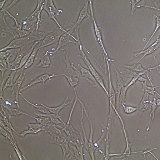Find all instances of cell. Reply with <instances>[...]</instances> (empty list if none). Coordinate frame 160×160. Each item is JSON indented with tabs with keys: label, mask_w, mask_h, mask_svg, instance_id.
Here are the masks:
<instances>
[{
	"label": "cell",
	"mask_w": 160,
	"mask_h": 160,
	"mask_svg": "<svg viewBox=\"0 0 160 160\" xmlns=\"http://www.w3.org/2000/svg\"><path fill=\"white\" fill-rule=\"evenodd\" d=\"M49 32H35L31 33L26 37L16 38L14 39L8 46L0 50V52L10 49H17L29 45L31 43H34L37 41H42L48 34Z\"/></svg>",
	"instance_id": "obj_1"
},
{
	"label": "cell",
	"mask_w": 160,
	"mask_h": 160,
	"mask_svg": "<svg viewBox=\"0 0 160 160\" xmlns=\"http://www.w3.org/2000/svg\"><path fill=\"white\" fill-rule=\"evenodd\" d=\"M63 22L64 25L63 24L62 25L65 27V29L62 30L58 27L55 30L50 32L41 41L40 49H42L45 47L58 42L59 40L62 35L67 31L70 30L75 24L73 22H69L68 21H65Z\"/></svg>",
	"instance_id": "obj_2"
},
{
	"label": "cell",
	"mask_w": 160,
	"mask_h": 160,
	"mask_svg": "<svg viewBox=\"0 0 160 160\" xmlns=\"http://www.w3.org/2000/svg\"><path fill=\"white\" fill-rule=\"evenodd\" d=\"M64 62L66 65L65 72L61 74L62 76H65L71 88H75L79 82V76L81 74L80 71L74 65L73 62L71 63L70 57L67 53L64 57Z\"/></svg>",
	"instance_id": "obj_3"
},
{
	"label": "cell",
	"mask_w": 160,
	"mask_h": 160,
	"mask_svg": "<svg viewBox=\"0 0 160 160\" xmlns=\"http://www.w3.org/2000/svg\"><path fill=\"white\" fill-rule=\"evenodd\" d=\"M78 50L79 51V55L78 57L83 59L84 61L85 64L88 67L90 72H91L92 74L96 80L98 84L102 87L104 91H105L106 94L107 95L108 98L109 97L108 92V91L107 88L105 87V83L104 82V78L101 76L100 74L96 70L95 68L93 67V66L92 65L91 62L88 60V57L86 56V54L84 53L83 50L82 45L81 43L80 44H78Z\"/></svg>",
	"instance_id": "obj_4"
},
{
	"label": "cell",
	"mask_w": 160,
	"mask_h": 160,
	"mask_svg": "<svg viewBox=\"0 0 160 160\" xmlns=\"http://www.w3.org/2000/svg\"><path fill=\"white\" fill-rule=\"evenodd\" d=\"M43 131L44 132L49 133L51 136V139L49 141L50 143L58 144L61 143L66 138L62 134V130L57 128L56 126L51 123L42 126Z\"/></svg>",
	"instance_id": "obj_5"
},
{
	"label": "cell",
	"mask_w": 160,
	"mask_h": 160,
	"mask_svg": "<svg viewBox=\"0 0 160 160\" xmlns=\"http://www.w3.org/2000/svg\"><path fill=\"white\" fill-rule=\"evenodd\" d=\"M89 8L90 11V14H91V16L92 20L93 22L96 37V39L95 40L99 43L101 48L102 53H103L105 63L106 60H108L109 62L110 61H111V60L109 59L108 55L105 46H104L103 41H102L101 31L100 28L99 27L98 25H97L95 18L93 9V1H91V0H89Z\"/></svg>",
	"instance_id": "obj_6"
},
{
	"label": "cell",
	"mask_w": 160,
	"mask_h": 160,
	"mask_svg": "<svg viewBox=\"0 0 160 160\" xmlns=\"http://www.w3.org/2000/svg\"><path fill=\"white\" fill-rule=\"evenodd\" d=\"M43 19H39L36 16L31 13L25 20H22V29L32 33L38 32Z\"/></svg>",
	"instance_id": "obj_7"
},
{
	"label": "cell",
	"mask_w": 160,
	"mask_h": 160,
	"mask_svg": "<svg viewBox=\"0 0 160 160\" xmlns=\"http://www.w3.org/2000/svg\"><path fill=\"white\" fill-rule=\"evenodd\" d=\"M43 8L48 13L49 18L52 19L57 23L58 27L60 29H65V27L63 25L62 26L60 24L57 20L55 17V15H59L60 13H63V12L62 10L56 8L54 4L53 1L52 0H45L43 1Z\"/></svg>",
	"instance_id": "obj_8"
},
{
	"label": "cell",
	"mask_w": 160,
	"mask_h": 160,
	"mask_svg": "<svg viewBox=\"0 0 160 160\" xmlns=\"http://www.w3.org/2000/svg\"><path fill=\"white\" fill-rule=\"evenodd\" d=\"M114 110L115 112H116V116H117V117L119 118L120 122H121L122 127V128L123 133V134H124L125 140H126V147L124 152H123V153H110L109 154V157H111L114 156H119V157L116 158V159H117V158H121V159H128V158L130 156V155L132 154L131 146L132 145V144L130 143L129 142V138H128V133H127L126 128H125L124 122L121 116L120 115L119 112H118L117 109H116V108H114Z\"/></svg>",
	"instance_id": "obj_9"
},
{
	"label": "cell",
	"mask_w": 160,
	"mask_h": 160,
	"mask_svg": "<svg viewBox=\"0 0 160 160\" xmlns=\"http://www.w3.org/2000/svg\"><path fill=\"white\" fill-rule=\"evenodd\" d=\"M74 27L73 26L71 28L70 30L64 33L61 37L58 42L56 49L52 52H48V54H52L56 53L60 48L66 46L69 43H74L77 44L75 41V39L72 36L73 32H74Z\"/></svg>",
	"instance_id": "obj_10"
},
{
	"label": "cell",
	"mask_w": 160,
	"mask_h": 160,
	"mask_svg": "<svg viewBox=\"0 0 160 160\" xmlns=\"http://www.w3.org/2000/svg\"><path fill=\"white\" fill-rule=\"evenodd\" d=\"M28 69L26 70L24 74H23V71H21L20 75L14 83L13 86L12 87L11 91L12 94L15 93L16 95V103L17 104V108L20 109V105H19L18 96L20 94L21 87L22 82L25 78V75L27 72Z\"/></svg>",
	"instance_id": "obj_11"
},
{
	"label": "cell",
	"mask_w": 160,
	"mask_h": 160,
	"mask_svg": "<svg viewBox=\"0 0 160 160\" xmlns=\"http://www.w3.org/2000/svg\"><path fill=\"white\" fill-rule=\"evenodd\" d=\"M160 38H158L157 40L155 42L153 43L150 47L148 48L147 49L142 50L140 52H137L133 53L132 54L131 58L129 59V60H132V59L137 58V57L143 54L141 58L137 62H140L142 60L144 57H145L146 56L151 54L158 50V48H160Z\"/></svg>",
	"instance_id": "obj_12"
},
{
	"label": "cell",
	"mask_w": 160,
	"mask_h": 160,
	"mask_svg": "<svg viewBox=\"0 0 160 160\" xmlns=\"http://www.w3.org/2000/svg\"><path fill=\"white\" fill-rule=\"evenodd\" d=\"M106 62L107 63L108 74L109 78V107L112 108H116V92L114 89L113 87L112 81H111V73L110 70V67H109V63L108 61L106 60Z\"/></svg>",
	"instance_id": "obj_13"
},
{
	"label": "cell",
	"mask_w": 160,
	"mask_h": 160,
	"mask_svg": "<svg viewBox=\"0 0 160 160\" xmlns=\"http://www.w3.org/2000/svg\"><path fill=\"white\" fill-rule=\"evenodd\" d=\"M28 45H26L21 48H18V52L16 58L13 61L8 65L10 71H16L17 68L19 67L22 57L31 48H28Z\"/></svg>",
	"instance_id": "obj_14"
},
{
	"label": "cell",
	"mask_w": 160,
	"mask_h": 160,
	"mask_svg": "<svg viewBox=\"0 0 160 160\" xmlns=\"http://www.w3.org/2000/svg\"><path fill=\"white\" fill-rule=\"evenodd\" d=\"M89 1H85L84 4L82 8L78 17L77 21L75 22L74 25L75 28L77 30H79L80 24L85 18H87L89 20H92L91 14L88 12V8H89Z\"/></svg>",
	"instance_id": "obj_15"
},
{
	"label": "cell",
	"mask_w": 160,
	"mask_h": 160,
	"mask_svg": "<svg viewBox=\"0 0 160 160\" xmlns=\"http://www.w3.org/2000/svg\"><path fill=\"white\" fill-rule=\"evenodd\" d=\"M84 121V119L83 118H81L80 119V122L81 126V128L82 129L83 136H84V143L83 145L86 149L87 151L89 154L91 160H95V152L96 151H98L99 149L95 147L94 143H91L88 141L87 139L86 132H85L84 127L83 126V121Z\"/></svg>",
	"instance_id": "obj_16"
},
{
	"label": "cell",
	"mask_w": 160,
	"mask_h": 160,
	"mask_svg": "<svg viewBox=\"0 0 160 160\" xmlns=\"http://www.w3.org/2000/svg\"><path fill=\"white\" fill-rule=\"evenodd\" d=\"M61 74H49L48 73H45L41 75L39 77L36 78L34 80H33L31 82H29V84L27 86L24 87L23 88H22L20 90V93L22 92V91H24L28 88H31V87L34 86V85L39 83H42L43 84H44L45 82L48 80H51V78L57 76H61Z\"/></svg>",
	"instance_id": "obj_17"
},
{
	"label": "cell",
	"mask_w": 160,
	"mask_h": 160,
	"mask_svg": "<svg viewBox=\"0 0 160 160\" xmlns=\"http://www.w3.org/2000/svg\"><path fill=\"white\" fill-rule=\"evenodd\" d=\"M2 10L6 12L8 15H9L10 17L12 18L13 20H14L15 25L14 26H13V27H12V29L18 34L19 38L26 37V36L29 35L31 33L29 32L28 31L24 30V29H22L21 24L22 20L16 18L14 16L12 15L8 11L3 9Z\"/></svg>",
	"instance_id": "obj_18"
},
{
	"label": "cell",
	"mask_w": 160,
	"mask_h": 160,
	"mask_svg": "<svg viewBox=\"0 0 160 160\" xmlns=\"http://www.w3.org/2000/svg\"><path fill=\"white\" fill-rule=\"evenodd\" d=\"M80 68V72L82 76L94 88H97L98 85L96 80L88 69L83 68L80 64L78 65Z\"/></svg>",
	"instance_id": "obj_19"
},
{
	"label": "cell",
	"mask_w": 160,
	"mask_h": 160,
	"mask_svg": "<svg viewBox=\"0 0 160 160\" xmlns=\"http://www.w3.org/2000/svg\"><path fill=\"white\" fill-rule=\"evenodd\" d=\"M18 51V48H17L8 49L0 52V59L6 60L8 65L15 60Z\"/></svg>",
	"instance_id": "obj_20"
},
{
	"label": "cell",
	"mask_w": 160,
	"mask_h": 160,
	"mask_svg": "<svg viewBox=\"0 0 160 160\" xmlns=\"http://www.w3.org/2000/svg\"><path fill=\"white\" fill-rule=\"evenodd\" d=\"M62 148L63 152V160H76L74 152L71 151L69 148V142L67 138L61 143L58 144Z\"/></svg>",
	"instance_id": "obj_21"
},
{
	"label": "cell",
	"mask_w": 160,
	"mask_h": 160,
	"mask_svg": "<svg viewBox=\"0 0 160 160\" xmlns=\"http://www.w3.org/2000/svg\"><path fill=\"white\" fill-rule=\"evenodd\" d=\"M8 15L6 12L3 10H1L0 18H1V28L2 31L4 32H8L13 36L14 39L16 38L14 31L7 23L6 20V16Z\"/></svg>",
	"instance_id": "obj_22"
},
{
	"label": "cell",
	"mask_w": 160,
	"mask_h": 160,
	"mask_svg": "<svg viewBox=\"0 0 160 160\" xmlns=\"http://www.w3.org/2000/svg\"><path fill=\"white\" fill-rule=\"evenodd\" d=\"M41 41H40V42L36 45L33 51L32 52V53L31 54L27 62H26L23 67L21 68L16 71H17V72H19V71H21L22 70H25H25H27V69H28L29 68H30L32 65V64L34 63L36 55H37L38 52L39 51L40 49V46Z\"/></svg>",
	"instance_id": "obj_23"
},
{
	"label": "cell",
	"mask_w": 160,
	"mask_h": 160,
	"mask_svg": "<svg viewBox=\"0 0 160 160\" xmlns=\"http://www.w3.org/2000/svg\"><path fill=\"white\" fill-rule=\"evenodd\" d=\"M73 103V101H68V97H67V98L65 99V101L61 105L58 107H49L46 105H44V104H41V105L47 108L50 111V112L51 113L54 114H56L58 116H60L59 115V113L60 111L63 109L64 108H65L66 106L68 105H70V104H72Z\"/></svg>",
	"instance_id": "obj_24"
},
{
	"label": "cell",
	"mask_w": 160,
	"mask_h": 160,
	"mask_svg": "<svg viewBox=\"0 0 160 160\" xmlns=\"http://www.w3.org/2000/svg\"><path fill=\"white\" fill-rule=\"evenodd\" d=\"M34 113L38 116H42L49 118L50 121H51V123H53V124L56 125V126H58V125L60 124H63L64 125L66 124L62 121L61 116H58L56 114L51 113L50 114H46L39 113L35 112Z\"/></svg>",
	"instance_id": "obj_25"
},
{
	"label": "cell",
	"mask_w": 160,
	"mask_h": 160,
	"mask_svg": "<svg viewBox=\"0 0 160 160\" xmlns=\"http://www.w3.org/2000/svg\"><path fill=\"white\" fill-rule=\"evenodd\" d=\"M149 94L145 92L141 101L137 107V109L142 112H144L150 108L151 101L149 100Z\"/></svg>",
	"instance_id": "obj_26"
},
{
	"label": "cell",
	"mask_w": 160,
	"mask_h": 160,
	"mask_svg": "<svg viewBox=\"0 0 160 160\" xmlns=\"http://www.w3.org/2000/svg\"><path fill=\"white\" fill-rule=\"evenodd\" d=\"M116 74V78H117V93L116 94V107H119L120 106L119 102V95L120 92H121V90L123 87L125 86L124 83H123L122 78L121 77L119 74V73L118 71L115 69Z\"/></svg>",
	"instance_id": "obj_27"
},
{
	"label": "cell",
	"mask_w": 160,
	"mask_h": 160,
	"mask_svg": "<svg viewBox=\"0 0 160 160\" xmlns=\"http://www.w3.org/2000/svg\"><path fill=\"white\" fill-rule=\"evenodd\" d=\"M39 60L40 62L36 65V67L47 68L49 67L51 64V60L48 51L45 52L44 54L41 55Z\"/></svg>",
	"instance_id": "obj_28"
},
{
	"label": "cell",
	"mask_w": 160,
	"mask_h": 160,
	"mask_svg": "<svg viewBox=\"0 0 160 160\" xmlns=\"http://www.w3.org/2000/svg\"><path fill=\"white\" fill-rule=\"evenodd\" d=\"M1 107L5 108L7 110H8L10 117H11L12 116H18L22 114L25 115L29 116H29H30V115L29 114L26 113L25 112H22V111L20 110V109H16L14 108H12L8 105H5V104H3V102H1Z\"/></svg>",
	"instance_id": "obj_29"
},
{
	"label": "cell",
	"mask_w": 160,
	"mask_h": 160,
	"mask_svg": "<svg viewBox=\"0 0 160 160\" xmlns=\"http://www.w3.org/2000/svg\"><path fill=\"white\" fill-rule=\"evenodd\" d=\"M0 70L1 72L2 82L0 87V91L3 92V88L4 86V76L5 72L7 70H9L10 69L8 67V64L6 60L3 59H0Z\"/></svg>",
	"instance_id": "obj_30"
},
{
	"label": "cell",
	"mask_w": 160,
	"mask_h": 160,
	"mask_svg": "<svg viewBox=\"0 0 160 160\" xmlns=\"http://www.w3.org/2000/svg\"><path fill=\"white\" fill-rule=\"evenodd\" d=\"M120 76L122 78L123 83H126V80L128 78H133L137 73L131 69L123 68L121 72H119Z\"/></svg>",
	"instance_id": "obj_31"
},
{
	"label": "cell",
	"mask_w": 160,
	"mask_h": 160,
	"mask_svg": "<svg viewBox=\"0 0 160 160\" xmlns=\"http://www.w3.org/2000/svg\"><path fill=\"white\" fill-rule=\"evenodd\" d=\"M40 41H37L34 43L32 45V47H31V48L29 49L28 51L25 53V54L24 55L23 57H22L21 61L20 62V65H19V67L17 68L16 71L21 68L23 67L24 65H25L26 62H27L28 59L29 57H30L31 54L32 53V52L33 51L36 45L38 43L40 42Z\"/></svg>",
	"instance_id": "obj_32"
},
{
	"label": "cell",
	"mask_w": 160,
	"mask_h": 160,
	"mask_svg": "<svg viewBox=\"0 0 160 160\" xmlns=\"http://www.w3.org/2000/svg\"><path fill=\"white\" fill-rule=\"evenodd\" d=\"M20 95L21 96L22 98L24 99V100H25V101L26 102H27L31 106H32L33 107H34L37 109V110L40 112L42 113L43 114H48L50 113V111L48 110V109L47 108H46L43 107L42 105H38L37 104H34V103H32V102H29V101L28 100L27 98H25V97L23 95H22V94L21 93H20Z\"/></svg>",
	"instance_id": "obj_33"
},
{
	"label": "cell",
	"mask_w": 160,
	"mask_h": 160,
	"mask_svg": "<svg viewBox=\"0 0 160 160\" xmlns=\"http://www.w3.org/2000/svg\"><path fill=\"white\" fill-rule=\"evenodd\" d=\"M147 81L144 82H142V91L144 92H147L149 94L152 95L154 96L155 93L156 92V88H159L160 86L154 87L148 86L147 85Z\"/></svg>",
	"instance_id": "obj_34"
},
{
	"label": "cell",
	"mask_w": 160,
	"mask_h": 160,
	"mask_svg": "<svg viewBox=\"0 0 160 160\" xmlns=\"http://www.w3.org/2000/svg\"><path fill=\"white\" fill-rule=\"evenodd\" d=\"M17 71H12L11 73H10L9 76H8V79L6 82L5 83L3 86V90H4L7 88L12 87L13 86V79L14 78L16 74Z\"/></svg>",
	"instance_id": "obj_35"
},
{
	"label": "cell",
	"mask_w": 160,
	"mask_h": 160,
	"mask_svg": "<svg viewBox=\"0 0 160 160\" xmlns=\"http://www.w3.org/2000/svg\"><path fill=\"white\" fill-rule=\"evenodd\" d=\"M157 94L159 95V94L157 92V91H156V92L155 93L154 95V98H153V100L152 101H151V112L150 114V120L151 119H152V122H154V121L155 118V112L156 109H157L158 107L157 105H156V97Z\"/></svg>",
	"instance_id": "obj_36"
},
{
	"label": "cell",
	"mask_w": 160,
	"mask_h": 160,
	"mask_svg": "<svg viewBox=\"0 0 160 160\" xmlns=\"http://www.w3.org/2000/svg\"><path fill=\"white\" fill-rule=\"evenodd\" d=\"M71 147L74 151V156L76 160H84V157H83V150L78 149L75 146L73 145H71Z\"/></svg>",
	"instance_id": "obj_37"
},
{
	"label": "cell",
	"mask_w": 160,
	"mask_h": 160,
	"mask_svg": "<svg viewBox=\"0 0 160 160\" xmlns=\"http://www.w3.org/2000/svg\"><path fill=\"white\" fill-rule=\"evenodd\" d=\"M29 117L35 119L37 121V123L42 125V126H45L48 123H51L50 118L48 117H44V116H38V117H34L33 116L30 115Z\"/></svg>",
	"instance_id": "obj_38"
},
{
	"label": "cell",
	"mask_w": 160,
	"mask_h": 160,
	"mask_svg": "<svg viewBox=\"0 0 160 160\" xmlns=\"http://www.w3.org/2000/svg\"><path fill=\"white\" fill-rule=\"evenodd\" d=\"M152 14L153 15V16L154 17V18H155L156 20V25L155 29L154 32L152 34V35H151V37L149 38V39L148 40V41L147 42V43H146V44L145 47H144L143 49H142V50H145L146 47H147V45H148V43H149V42H150L151 39H152V37H153V36L155 34L156 32H157V31H158V29H159V28L160 27V17H159L158 16L156 15L155 14Z\"/></svg>",
	"instance_id": "obj_39"
},
{
	"label": "cell",
	"mask_w": 160,
	"mask_h": 160,
	"mask_svg": "<svg viewBox=\"0 0 160 160\" xmlns=\"http://www.w3.org/2000/svg\"><path fill=\"white\" fill-rule=\"evenodd\" d=\"M128 88V87L126 86L122 88L121 92H120L119 100V105L121 106L123 104H125V100H126V93Z\"/></svg>",
	"instance_id": "obj_40"
},
{
	"label": "cell",
	"mask_w": 160,
	"mask_h": 160,
	"mask_svg": "<svg viewBox=\"0 0 160 160\" xmlns=\"http://www.w3.org/2000/svg\"><path fill=\"white\" fill-rule=\"evenodd\" d=\"M41 131H43L42 127L41 128H32V129H29V128L27 130H24V131H22L21 133L19 134V135L20 137H22V138H24L25 136L28 134H37Z\"/></svg>",
	"instance_id": "obj_41"
},
{
	"label": "cell",
	"mask_w": 160,
	"mask_h": 160,
	"mask_svg": "<svg viewBox=\"0 0 160 160\" xmlns=\"http://www.w3.org/2000/svg\"><path fill=\"white\" fill-rule=\"evenodd\" d=\"M10 142L12 146H13L14 149H15V151L16 152L17 156H18L19 159L20 160H22V158H24L25 160H27V158L24 156V155L22 154L21 151L20 149H19L18 146L17 145L16 142L13 140L12 141Z\"/></svg>",
	"instance_id": "obj_42"
},
{
	"label": "cell",
	"mask_w": 160,
	"mask_h": 160,
	"mask_svg": "<svg viewBox=\"0 0 160 160\" xmlns=\"http://www.w3.org/2000/svg\"><path fill=\"white\" fill-rule=\"evenodd\" d=\"M157 149V148L156 147H152L151 148L146 149V150H145L137 151V152H132V154L138 153L139 154H142L143 155V159L144 160H145L146 155L148 153H150L152 155V156H153L155 158H156V159L158 160L159 159H158V158L156 157L153 154H152V152H151L152 151L156 150Z\"/></svg>",
	"instance_id": "obj_43"
},
{
	"label": "cell",
	"mask_w": 160,
	"mask_h": 160,
	"mask_svg": "<svg viewBox=\"0 0 160 160\" xmlns=\"http://www.w3.org/2000/svg\"><path fill=\"white\" fill-rule=\"evenodd\" d=\"M125 113L130 114L134 112L137 110V108L132 107L131 106H126L125 104L121 105Z\"/></svg>",
	"instance_id": "obj_44"
},
{
	"label": "cell",
	"mask_w": 160,
	"mask_h": 160,
	"mask_svg": "<svg viewBox=\"0 0 160 160\" xmlns=\"http://www.w3.org/2000/svg\"><path fill=\"white\" fill-rule=\"evenodd\" d=\"M0 133H1V134L4 136L6 138L9 140L10 142L14 140L12 137L10 135V134L1 127H0Z\"/></svg>",
	"instance_id": "obj_45"
},
{
	"label": "cell",
	"mask_w": 160,
	"mask_h": 160,
	"mask_svg": "<svg viewBox=\"0 0 160 160\" xmlns=\"http://www.w3.org/2000/svg\"><path fill=\"white\" fill-rule=\"evenodd\" d=\"M145 74V73L144 72H139L137 73L136 74L133 78L131 81L127 85V86L129 88L130 86H132V85L135 84L138 78L140 76L143 75Z\"/></svg>",
	"instance_id": "obj_46"
},
{
	"label": "cell",
	"mask_w": 160,
	"mask_h": 160,
	"mask_svg": "<svg viewBox=\"0 0 160 160\" xmlns=\"http://www.w3.org/2000/svg\"><path fill=\"white\" fill-rule=\"evenodd\" d=\"M1 127H2L5 130H6L7 131H8V132H9L10 135L12 137L13 140L15 141V140L14 137L13 135V130L10 127L7 126V125L5 124V123L2 121L1 120Z\"/></svg>",
	"instance_id": "obj_47"
},
{
	"label": "cell",
	"mask_w": 160,
	"mask_h": 160,
	"mask_svg": "<svg viewBox=\"0 0 160 160\" xmlns=\"http://www.w3.org/2000/svg\"><path fill=\"white\" fill-rule=\"evenodd\" d=\"M136 7L137 8H140L141 7H145V8H152V9H156L160 10L159 8H156V7H152L149 6L148 5L147 3H144L143 1H141L140 2H139L138 4H137Z\"/></svg>",
	"instance_id": "obj_48"
},
{
	"label": "cell",
	"mask_w": 160,
	"mask_h": 160,
	"mask_svg": "<svg viewBox=\"0 0 160 160\" xmlns=\"http://www.w3.org/2000/svg\"><path fill=\"white\" fill-rule=\"evenodd\" d=\"M154 58L155 64L156 66L155 67L150 68L151 69H152V70H156L158 73L160 74V63L158 61L157 58H156L155 55H154Z\"/></svg>",
	"instance_id": "obj_49"
},
{
	"label": "cell",
	"mask_w": 160,
	"mask_h": 160,
	"mask_svg": "<svg viewBox=\"0 0 160 160\" xmlns=\"http://www.w3.org/2000/svg\"><path fill=\"white\" fill-rule=\"evenodd\" d=\"M140 0H132L130 1V3L132 5V9L131 13L132 15H133L135 12L136 7L137 4L140 2Z\"/></svg>",
	"instance_id": "obj_50"
},
{
	"label": "cell",
	"mask_w": 160,
	"mask_h": 160,
	"mask_svg": "<svg viewBox=\"0 0 160 160\" xmlns=\"http://www.w3.org/2000/svg\"><path fill=\"white\" fill-rule=\"evenodd\" d=\"M19 1H19V0H16H16H14V1H12V2L10 3L9 6L7 7L6 8H2V9L4 10H7V11H8L10 8H12V7L14 6V5L16 4L17 3L19 2Z\"/></svg>",
	"instance_id": "obj_51"
},
{
	"label": "cell",
	"mask_w": 160,
	"mask_h": 160,
	"mask_svg": "<svg viewBox=\"0 0 160 160\" xmlns=\"http://www.w3.org/2000/svg\"><path fill=\"white\" fill-rule=\"evenodd\" d=\"M137 81H140L141 82H144L145 81H148V79H146L145 78H144L142 77V76H140L137 79Z\"/></svg>",
	"instance_id": "obj_52"
},
{
	"label": "cell",
	"mask_w": 160,
	"mask_h": 160,
	"mask_svg": "<svg viewBox=\"0 0 160 160\" xmlns=\"http://www.w3.org/2000/svg\"><path fill=\"white\" fill-rule=\"evenodd\" d=\"M156 105H157L158 107H160V99L157 97H156Z\"/></svg>",
	"instance_id": "obj_53"
},
{
	"label": "cell",
	"mask_w": 160,
	"mask_h": 160,
	"mask_svg": "<svg viewBox=\"0 0 160 160\" xmlns=\"http://www.w3.org/2000/svg\"><path fill=\"white\" fill-rule=\"evenodd\" d=\"M6 0L4 1H1L0 2V8H1V10L3 8V7L4 6L5 3L6 2Z\"/></svg>",
	"instance_id": "obj_54"
}]
</instances>
